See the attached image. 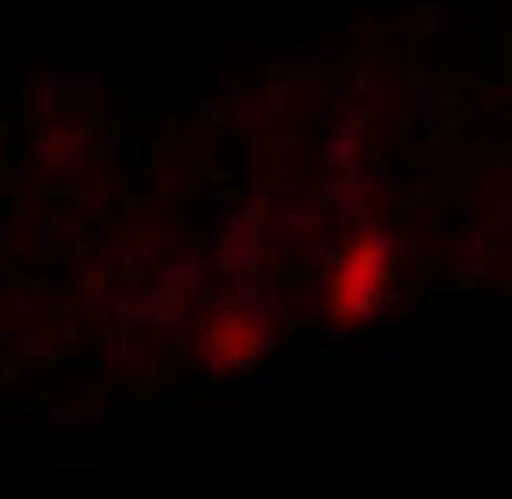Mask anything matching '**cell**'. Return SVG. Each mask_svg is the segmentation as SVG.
<instances>
[{"mask_svg": "<svg viewBox=\"0 0 512 499\" xmlns=\"http://www.w3.org/2000/svg\"><path fill=\"white\" fill-rule=\"evenodd\" d=\"M387 275H391V252L382 239L364 234L351 248L342 252L333 270V284H328V311L342 324H360L364 315H373V306L387 293Z\"/></svg>", "mask_w": 512, "mask_h": 499, "instance_id": "6da1fadb", "label": "cell"}]
</instances>
